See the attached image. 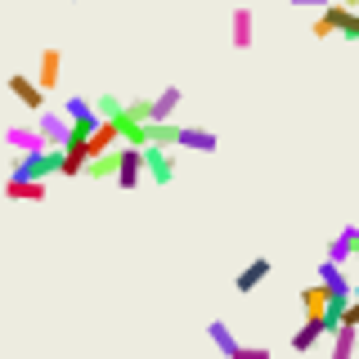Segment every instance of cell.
<instances>
[{
	"instance_id": "7a4b0ae2",
	"label": "cell",
	"mask_w": 359,
	"mask_h": 359,
	"mask_svg": "<svg viewBox=\"0 0 359 359\" xmlns=\"http://www.w3.org/2000/svg\"><path fill=\"white\" fill-rule=\"evenodd\" d=\"M36 130H41L45 149H67V140H72V121L63 117V108H45L36 117Z\"/></svg>"
},
{
	"instance_id": "9c48e42d",
	"label": "cell",
	"mask_w": 359,
	"mask_h": 359,
	"mask_svg": "<svg viewBox=\"0 0 359 359\" xmlns=\"http://www.w3.org/2000/svg\"><path fill=\"white\" fill-rule=\"evenodd\" d=\"M319 283L328 287L337 301H355V283H351V274H346L341 265H332V261H319Z\"/></svg>"
},
{
	"instance_id": "ba28073f",
	"label": "cell",
	"mask_w": 359,
	"mask_h": 359,
	"mask_svg": "<svg viewBox=\"0 0 359 359\" xmlns=\"http://www.w3.org/2000/svg\"><path fill=\"white\" fill-rule=\"evenodd\" d=\"M355 243H359V224H346L341 233H337V238L323 247V261H332V265H351L355 261Z\"/></svg>"
},
{
	"instance_id": "7402d4cb",
	"label": "cell",
	"mask_w": 359,
	"mask_h": 359,
	"mask_svg": "<svg viewBox=\"0 0 359 359\" xmlns=\"http://www.w3.org/2000/svg\"><path fill=\"white\" fill-rule=\"evenodd\" d=\"M233 359H274V355H269L265 346H243V351L233 355Z\"/></svg>"
},
{
	"instance_id": "44dd1931",
	"label": "cell",
	"mask_w": 359,
	"mask_h": 359,
	"mask_svg": "<svg viewBox=\"0 0 359 359\" xmlns=\"http://www.w3.org/2000/svg\"><path fill=\"white\" fill-rule=\"evenodd\" d=\"M95 108H99V117H104V121H121V117H126V104H121L117 95H99Z\"/></svg>"
},
{
	"instance_id": "2e32d148",
	"label": "cell",
	"mask_w": 359,
	"mask_h": 359,
	"mask_svg": "<svg viewBox=\"0 0 359 359\" xmlns=\"http://www.w3.org/2000/svg\"><path fill=\"white\" fill-rule=\"evenodd\" d=\"M301 306H306V319H323L332 306V292L323 287V283H314V287H301Z\"/></svg>"
},
{
	"instance_id": "f546056e",
	"label": "cell",
	"mask_w": 359,
	"mask_h": 359,
	"mask_svg": "<svg viewBox=\"0 0 359 359\" xmlns=\"http://www.w3.org/2000/svg\"><path fill=\"white\" fill-rule=\"evenodd\" d=\"M72 5H76V0H72Z\"/></svg>"
},
{
	"instance_id": "8992f818",
	"label": "cell",
	"mask_w": 359,
	"mask_h": 359,
	"mask_svg": "<svg viewBox=\"0 0 359 359\" xmlns=\"http://www.w3.org/2000/svg\"><path fill=\"white\" fill-rule=\"evenodd\" d=\"M9 95H14L22 108H32L36 117L45 112V90L36 86V76H22V72H14V76H9Z\"/></svg>"
},
{
	"instance_id": "ac0fdd59",
	"label": "cell",
	"mask_w": 359,
	"mask_h": 359,
	"mask_svg": "<svg viewBox=\"0 0 359 359\" xmlns=\"http://www.w3.org/2000/svg\"><path fill=\"white\" fill-rule=\"evenodd\" d=\"M5 198L9 202H45V184H32V180H5Z\"/></svg>"
},
{
	"instance_id": "d4e9b609",
	"label": "cell",
	"mask_w": 359,
	"mask_h": 359,
	"mask_svg": "<svg viewBox=\"0 0 359 359\" xmlns=\"http://www.w3.org/2000/svg\"><path fill=\"white\" fill-rule=\"evenodd\" d=\"M314 36H319V41H323V36H332V27H328V18H323V14L314 18Z\"/></svg>"
},
{
	"instance_id": "30bf717a",
	"label": "cell",
	"mask_w": 359,
	"mask_h": 359,
	"mask_svg": "<svg viewBox=\"0 0 359 359\" xmlns=\"http://www.w3.org/2000/svg\"><path fill=\"white\" fill-rule=\"evenodd\" d=\"M5 144H14V153H18V157L41 153V149H45V140H41L36 121H32V126H9V130H5Z\"/></svg>"
},
{
	"instance_id": "9a60e30c",
	"label": "cell",
	"mask_w": 359,
	"mask_h": 359,
	"mask_svg": "<svg viewBox=\"0 0 359 359\" xmlns=\"http://www.w3.org/2000/svg\"><path fill=\"white\" fill-rule=\"evenodd\" d=\"M229 41H233V50H252V9L238 5L229 14Z\"/></svg>"
},
{
	"instance_id": "f1b7e54d",
	"label": "cell",
	"mask_w": 359,
	"mask_h": 359,
	"mask_svg": "<svg viewBox=\"0 0 359 359\" xmlns=\"http://www.w3.org/2000/svg\"><path fill=\"white\" fill-rule=\"evenodd\" d=\"M355 297H359V278H355Z\"/></svg>"
},
{
	"instance_id": "ffe728a7",
	"label": "cell",
	"mask_w": 359,
	"mask_h": 359,
	"mask_svg": "<svg viewBox=\"0 0 359 359\" xmlns=\"http://www.w3.org/2000/svg\"><path fill=\"white\" fill-rule=\"evenodd\" d=\"M117 171H121V149H117V153H108V157H99V162H90V166H86V175H90V180H117Z\"/></svg>"
},
{
	"instance_id": "5b68a950",
	"label": "cell",
	"mask_w": 359,
	"mask_h": 359,
	"mask_svg": "<svg viewBox=\"0 0 359 359\" xmlns=\"http://www.w3.org/2000/svg\"><path fill=\"white\" fill-rule=\"evenodd\" d=\"M149 180V171H144V149H121V171H117V189H126V194H135V189Z\"/></svg>"
},
{
	"instance_id": "6da1fadb",
	"label": "cell",
	"mask_w": 359,
	"mask_h": 359,
	"mask_svg": "<svg viewBox=\"0 0 359 359\" xmlns=\"http://www.w3.org/2000/svg\"><path fill=\"white\" fill-rule=\"evenodd\" d=\"M63 166H67V153L63 149H41V153L18 157L9 180H32V184H45L50 175H63Z\"/></svg>"
},
{
	"instance_id": "5bb4252c",
	"label": "cell",
	"mask_w": 359,
	"mask_h": 359,
	"mask_svg": "<svg viewBox=\"0 0 359 359\" xmlns=\"http://www.w3.org/2000/svg\"><path fill=\"white\" fill-rule=\"evenodd\" d=\"M220 135L216 130H202V126H180V149H194V153H216Z\"/></svg>"
},
{
	"instance_id": "484cf974",
	"label": "cell",
	"mask_w": 359,
	"mask_h": 359,
	"mask_svg": "<svg viewBox=\"0 0 359 359\" xmlns=\"http://www.w3.org/2000/svg\"><path fill=\"white\" fill-rule=\"evenodd\" d=\"M346 323H351V328H359V297L351 301V310H346Z\"/></svg>"
},
{
	"instance_id": "8fae6325",
	"label": "cell",
	"mask_w": 359,
	"mask_h": 359,
	"mask_svg": "<svg viewBox=\"0 0 359 359\" xmlns=\"http://www.w3.org/2000/svg\"><path fill=\"white\" fill-rule=\"evenodd\" d=\"M269 269H274V265H269V256H256L252 265L238 269V278H233V292H243V297H247L252 287H261L265 278H269Z\"/></svg>"
},
{
	"instance_id": "83f0119b",
	"label": "cell",
	"mask_w": 359,
	"mask_h": 359,
	"mask_svg": "<svg viewBox=\"0 0 359 359\" xmlns=\"http://www.w3.org/2000/svg\"><path fill=\"white\" fill-rule=\"evenodd\" d=\"M355 261H359V243H355Z\"/></svg>"
},
{
	"instance_id": "4fadbf2b",
	"label": "cell",
	"mask_w": 359,
	"mask_h": 359,
	"mask_svg": "<svg viewBox=\"0 0 359 359\" xmlns=\"http://www.w3.org/2000/svg\"><path fill=\"white\" fill-rule=\"evenodd\" d=\"M63 76V54L59 50H41V63H36V86L41 90H54Z\"/></svg>"
},
{
	"instance_id": "603a6c76",
	"label": "cell",
	"mask_w": 359,
	"mask_h": 359,
	"mask_svg": "<svg viewBox=\"0 0 359 359\" xmlns=\"http://www.w3.org/2000/svg\"><path fill=\"white\" fill-rule=\"evenodd\" d=\"M292 5H297V9H319V14H323V9H332L337 0H292Z\"/></svg>"
},
{
	"instance_id": "277c9868",
	"label": "cell",
	"mask_w": 359,
	"mask_h": 359,
	"mask_svg": "<svg viewBox=\"0 0 359 359\" xmlns=\"http://www.w3.org/2000/svg\"><path fill=\"white\" fill-rule=\"evenodd\" d=\"M144 171H149V180L153 184H171L175 180V153L171 149H157V144H149V149H144Z\"/></svg>"
},
{
	"instance_id": "7c38bea8",
	"label": "cell",
	"mask_w": 359,
	"mask_h": 359,
	"mask_svg": "<svg viewBox=\"0 0 359 359\" xmlns=\"http://www.w3.org/2000/svg\"><path fill=\"white\" fill-rule=\"evenodd\" d=\"M207 341L216 346V351H220L224 359H233V355L243 351V341H238V337H233V328H229V323H224V319H216V323H207Z\"/></svg>"
},
{
	"instance_id": "cb8c5ba5",
	"label": "cell",
	"mask_w": 359,
	"mask_h": 359,
	"mask_svg": "<svg viewBox=\"0 0 359 359\" xmlns=\"http://www.w3.org/2000/svg\"><path fill=\"white\" fill-rule=\"evenodd\" d=\"M341 36H346V41H359V9L351 14V22H346V27H341Z\"/></svg>"
},
{
	"instance_id": "4316f807",
	"label": "cell",
	"mask_w": 359,
	"mask_h": 359,
	"mask_svg": "<svg viewBox=\"0 0 359 359\" xmlns=\"http://www.w3.org/2000/svg\"><path fill=\"white\" fill-rule=\"evenodd\" d=\"M337 5H346V9H359V0H337Z\"/></svg>"
},
{
	"instance_id": "e0dca14e",
	"label": "cell",
	"mask_w": 359,
	"mask_h": 359,
	"mask_svg": "<svg viewBox=\"0 0 359 359\" xmlns=\"http://www.w3.org/2000/svg\"><path fill=\"white\" fill-rule=\"evenodd\" d=\"M323 337H328V328H323V319H306L297 332H292V351H301V355H306V351H314V346L323 341Z\"/></svg>"
},
{
	"instance_id": "3957f363",
	"label": "cell",
	"mask_w": 359,
	"mask_h": 359,
	"mask_svg": "<svg viewBox=\"0 0 359 359\" xmlns=\"http://www.w3.org/2000/svg\"><path fill=\"white\" fill-rule=\"evenodd\" d=\"M63 117L72 121V130H86V135H95L99 126H104L95 99H86V95H72V99H67V104H63Z\"/></svg>"
},
{
	"instance_id": "d6986e66",
	"label": "cell",
	"mask_w": 359,
	"mask_h": 359,
	"mask_svg": "<svg viewBox=\"0 0 359 359\" xmlns=\"http://www.w3.org/2000/svg\"><path fill=\"white\" fill-rule=\"evenodd\" d=\"M332 359H359V328L341 323V332L332 337Z\"/></svg>"
},
{
	"instance_id": "52a82bcc",
	"label": "cell",
	"mask_w": 359,
	"mask_h": 359,
	"mask_svg": "<svg viewBox=\"0 0 359 359\" xmlns=\"http://www.w3.org/2000/svg\"><path fill=\"white\" fill-rule=\"evenodd\" d=\"M180 104H184V90H180V86H166L162 95H153V121H149V126H175Z\"/></svg>"
}]
</instances>
